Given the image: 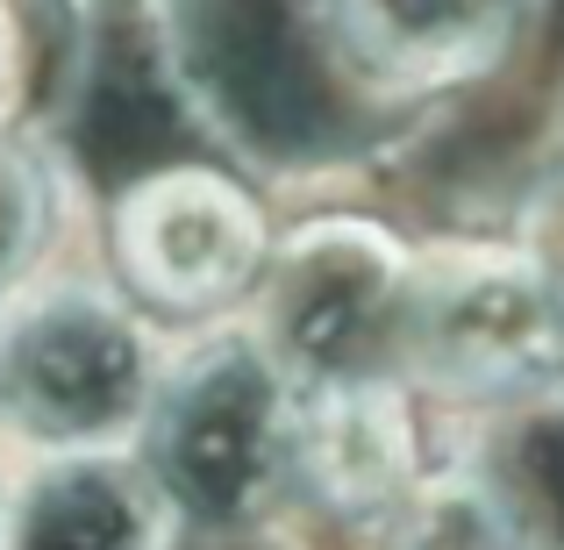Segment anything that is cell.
<instances>
[{
    "label": "cell",
    "mask_w": 564,
    "mask_h": 550,
    "mask_svg": "<svg viewBox=\"0 0 564 550\" xmlns=\"http://www.w3.org/2000/svg\"><path fill=\"white\" fill-rule=\"evenodd\" d=\"M258 301V344L293 386L379 379L386 351H400L408 258L365 222H315L264 250Z\"/></svg>",
    "instance_id": "4"
},
{
    "label": "cell",
    "mask_w": 564,
    "mask_h": 550,
    "mask_svg": "<svg viewBox=\"0 0 564 550\" xmlns=\"http://www.w3.org/2000/svg\"><path fill=\"white\" fill-rule=\"evenodd\" d=\"M115 250L143 301L221 308L264 272V215L215 172H158L115 207Z\"/></svg>",
    "instance_id": "5"
},
{
    "label": "cell",
    "mask_w": 564,
    "mask_h": 550,
    "mask_svg": "<svg viewBox=\"0 0 564 550\" xmlns=\"http://www.w3.org/2000/svg\"><path fill=\"white\" fill-rule=\"evenodd\" d=\"M514 550H564V393L508 400L471 465Z\"/></svg>",
    "instance_id": "9"
},
{
    "label": "cell",
    "mask_w": 564,
    "mask_h": 550,
    "mask_svg": "<svg viewBox=\"0 0 564 550\" xmlns=\"http://www.w3.org/2000/svg\"><path fill=\"white\" fill-rule=\"evenodd\" d=\"M386 550H514L500 508L479 494L471 472L457 479H414L408 500L386 515Z\"/></svg>",
    "instance_id": "10"
},
{
    "label": "cell",
    "mask_w": 564,
    "mask_h": 550,
    "mask_svg": "<svg viewBox=\"0 0 564 550\" xmlns=\"http://www.w3.org/2000/svg\"><path fill=\"white\" fill-rule=\"evenodd\" d=\"M400 358L429 386L465 400H529L564 371V293L536 258L514 250H443L408 265Z\"/></svg>",
    "instance_id": "3"
},
{
    "label": "cell",
    "mask_w": 564,
    "mask_h": 550,
    "mask_svg": "<svg viewBox=\"0 0 564 550\" xmlns=\"http://www.w3.org/2000/svg\"><path fill=\"white\" fill-rule=\"evenodd\" d=\"M286 472L315 508L329 515H393L414 486V429L386 379L301 386L293 393Z\"/></svg>",
    "instance_id": "7"
},
{
    "label": "cell",
    "mask_w": 564,
    "mask_h": 550,
    "mask_svg": "<svg viewBox=\"0 0 564 550\" xmlns=\"http://www.w3.org/2000/svg\"><path fill=\"white\" fill-rule=\"evenodd\" d=\"M336 65L386 94L479 79L514 36L522 0H315Z\"/></svg>",
    "instance_id": "6"
},
{
    "label": "cell",
    "mask_w": 564,
    "mask_h": 550,
    "mask_svg": "<svg viewBox=\"0 0 564 550\" xmlns=\"http://www.w3.org/2000/svg\"><path fill=\"white\" fill-rule=\"evenodd\" d=\"M151 330L94 287H51L0 308V422L43 451H108L137 436L158 393Z\"/></svg>",
    "instance_id": "2"
},
{
    "label": "cell",
    "mask_w": 564,
    "mask_h": 550,
    "mask_svg": "<svg viewBox=\"0 0 564 550\" xmlns=\"http://www.w3.org/2000/svg\"><path fill=\"white\" fill-rule=\"evenodd\" d=\"M165 522L172 515L143 472L86 451L22 486V500L0 515V550H158Z\"/></svg>",
    "instance_id": "8"
},
{
    "label": "cell",
    "mask_w": 564,
    "mask_h": 550,
    "mask_svg": "<svg viewBox=\"0 0 564 550\" xmlns=\"http://www.w3.org/2000/svg\"><path fill=\"white\" fill-rule=\"evenodd\" d=\"M143 436L165 515L200 537H250L293 494V379L258 336H215L186 365L158 371Z\"/></svg>",
    "instance_id": "1"
},
{
    "label": "cell",
    "mask_w": 564,
    "mask_h": 550,
    "mask_svg": "<svg viewBox=\"0 0 564 550\" xmlns=\"http://www.w3.org/2000/svg\"><path fill=\"white\" fill-rule=\"evenodd\" d=\"M36 229H43V180H36V165L14 158V151H0V287L29 265Z\"/></svg>",
    "instance_id": "11"
},
{
    "label": "cell",
    "mask_w": 564,
    "mask_h": 550,
    "mask_svg": "<svg viewBox=\"0 0 564 550\" xmlns=\"http://www.w3.org/2000/svg\"><path fill=\"white\" fill-rule=\"evenodd\" d=\"M8 65L14 57H8V22H0V100H8Z\"/></svg>",
    "instance_id": "12"
},
{
    "label": "cell",
    "mask_w": 564,
    "mask_h": 550,
    "mask_svg": "<svg viewBox=\"0 0 564 550\" xmlns=\"http://www.w3.org/2000/svg\"><path fill=\"white\" fill-rule=\"evenodd\" d=\"M0 515H8V508H0Z\"/></svg>",
    "instance_id": "13"
}]
</instances>
